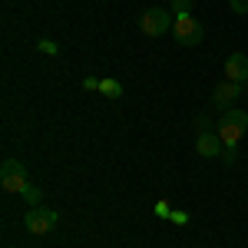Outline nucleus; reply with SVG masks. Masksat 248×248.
I'll return each instance as SVG.
<instances>
[{
    "mask_svg": "<svg viewBox=\"0 0 248 248\" xmlns=\"http://www.w3.org/2000/svg\"><path fill=\"white\" fill-rule=\"evenodd\" d=\"M238 93H242V83H232V79H225V83H218V86H215V93H212V103H215L222 113H229V109H235L232 103L238 99Z\"/></svg>",
    "mask_w": 248,
    "mask_h": 248,
    "instance_id": "5",
    "label": "nucleus"
},
{
    "mask_svg": "<svg viewBox=\"0 0 248 248\" xmlns=\"http://www.w3.org/2000/svg\"><path fill=\"white\" fill-rule=\"evenodd\" d=\"M195 149H199V155H205V159H215V155H222L225 142H222V136H218V133L202 129V133H199V139H195Z\"/></svg>",
    "mask_w": 248,
    "mask_h": 248,
    "instance_id": "6",
    "label": "nucleus"
},
{
    "mask_svg": "<svg viewBox=\"0 0 248 248\" xmlns=\"http://www.w3.org/2000/svg\"><path fill=\"white\" fill-rule=\"evenodd\" d=\"M57 50H60V46L53 43V40H40V53H46V57H53Z\"/></svg>",
    "mask_w": 248,
    "mask_h": 248,
    "instance_id": "14",
    "label": "nucleus"
},
{
    "mask_svg": "<svg viewBox=\"0 0 248 248\" xmlns=\"http://www.w3.org/2000/svg\"><path fill=\"white\" fill-rule=\"evenodd\" d=\"M235 155H238V146H225V149H222V162L232 166V162H235Z\"/></svg>",
    "mask_w": 248,
    "mask_h": 248,
    "instance_id": "13",
    "label": "nucleus"
},
{
    "mask_svg": "<svg viewBox=\"0 0 248 248\" xmlns=\"http://www.w3.org/2000/svg\"><path fill=\"white\" fill-rule=\"evenodd\" d=\"M232 14H248V0H229Z\"/></svg>",
    "mask_w": 248,
    "mask_h": 248,
    "instance_id": "15",
    "label": "nucleus"
},
{
    "mask_svg": "<svg viewBox=\"0 0 248 248\" xmlns=\"http://www.w3.org/2000/svg\"><path fill=\"white\" fill-rule=\"evenodd\" d=\"M23 199H27V205H40V199H43V192H40L37 186H27V189H23Z\"/></svg>",
    "mask_w": 248,
    "mask_h": 248,
    "instance_id": "10",
    "label": "nucleus"
},
{
    "mask_svg": "<svg viewBox=\"0 0 248 248\" xmlns=\"http://www.w3.org/2000/svg\"><path fill=\"white\" fill-rule=\"evenodd\" d=\"M83 86H86V90H99V79H96V77H86V79H83Z\"/></svg>",
    "mask_w": 248,
    "mask_h": 248,
    "instance_id": "16",
    "label": "nucleus"
},
{
    "mask_svg": "<svg viewBox=\"0 0 248 248\" xmlns=\"http://www.w3.org/2000/svg\"><path fill=\"white\" fill-rule=\"evenodd\" d=\"M225 73H229L232 83H245L248 79V57L245 53H232V57L225 60Z\"/></svg>",
    "mask_w": 248,
    "mask_h": 248,
    "instance_id": "7",
    "label": "nucleus"
},
{
    "mask_svg": "<svg viewBox=\"0 0 248 248\" xmlns=\"http://www.w3.org/2000/svg\"><path fill=\"white\" fill-rule=\"evenodd\" d=\"M0 186H3V192H10V195H23V189L30 186V182H27V169L10 172V175H0Z\"/></svg>",
    "mask_w": 248,
    "mask_h": 248,
    "instance_id": "8",
    "label": "nucleus"
},
{
    "mask_svg": "<svg viewBox=\"0 0 248 248\" xmlns=\"http://www.w3.org/2000/svg\"><path fill=\"white\" fill-rule=\"evenodd\" d=\"M172 33H175V40H179L182 46H199V43L205 40V27L192 17V14H179L175 23H172Z\"/></svg>",
    "mask_w": 248,
    "mask_h": 248,
    "instance_id": "2",
    "label": "nucleus"
},
{
    "mask_svg": "<svg viewBox=\"0 0 248 248\" xmlns=\"http://www.w3.org/2000/svg\"><path fill=\"white\" fill-rule=\"evenodd\" d=\"M10 172H23V162H20V159H3L0 175H10Z\"/></svg>",
    "mask_w": 248,
    "mask_h": 248,
    "instance_id": "11",
    "label": "nucleus"
},
{
    "mask_svg": "<svg viewBox=\"0 0 248 248\" xmlns=\"http://www.w3.org/2000/svg\"><path fill=\"white\" fill-rule=\"evenodd\" d=\"M245 129H248L245 109H229V113L222 116V123H218V136H222L225 146H238V139L245 136Z\"/></svg>",
    "mask_w": 248,
    "mask_h": 248,
    "instance_id": "1",
    "label": "nucleus"
},
{
    "mask_svg": "<svg viewBox=\"0 0 248 248\" xmlns=\"http://www.w3.org/2000/svg\"><path fill=\"white\" fill-rule=\"evenodd\" d=\"M172 23H175V17H172L169 10L153 7V10H146V14H142V20H139V30H142L146 37H162L166 30H172Z\"/></svg>",
    "mask_w": 248,
    "mask_h": 248,
    "instance_id": "4",
    "label": "nucleus"
},
{
    "mask_svg": "<svg viewBox=\"0 0 248 248\" xmlns=\"http://www.w3.org/2000/svg\"><path fill=\"white\" fill-rule=\"evenodd\" d=\"M53 225H57V212L53 209L30 205L27 215H23V229L30 232V235H46V232H53Z\"/></svg>",
    "mask_w": 248,
    "mask_h": 248,
    "instance_id": "3",
    "label": "nucleus"
},
{
    "mask_svg": "<svg viewBox=\"0 0 248 248\" xmlns=\"http://www.w3.org/2000/svg\"><path fill=\"white\" fill-rule=\"evenodd\" d=\"M99 93L109 96V99H119L123 96V83L119 79H99Z\"/></svg>",
    "mask_w": 248,
    "mask_h": 248,
    "instance_id": "9",
    "label": "nucleus"
},
{
    "mask_svg": "<svg viewBox=\"0 0 248 248\" xmlns=\"http://www.w3.org/2000/svg\"><path fill=\"white\" fill-rule=\"evenodd\" d=\"M172 222H179V225H182V222H189V215H186V212H172Z\"/></svg>",
    "mask_w": 248,
    "mask_h": 248,
    "instance_id": "17",
    "label": "nucleus"
},
{
    "mask_svg": "<svg viewBox=\"0 0 248 248\" xmlns=\"http://www.w3.org/2000/svg\"><path fill=\"white\" fill-rule=\"evenodd\" d=\"M172 10H175V17H179V14H189L192 0H172Z\"/></svg>",
    "mask_w": 248,
    "mask_h": 248,
    "instance_id": "12",
    "label": "nucleus"
}]
</instances>
